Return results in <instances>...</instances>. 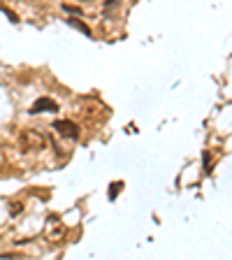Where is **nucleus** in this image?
<instances>
[{
    "label": "nucleus",
    "instance_id": "nucleus-3",
    "mask_svg": "<svg viewBox=\"0 0 232 260\" xmlns=\"http://www.w3.org/2000/svg\"><path fill=\"white\" fill-rule=\"evenodd\" d=\"M44 237H47L49 242L58 244L60 239L65 237V225H58V223H54V225H51V228H47V230H44Z\"/></svg>",
    "mask_w": 232,
    "mask_h": 260
},
{
    "label": "nucleus",
    "instance_id": "nucleus-5",
    "mask_svg": "<svg viewBox=\"0 0 232 260\" xmlns=\"http://www.w3.org/2000/svg\"><path fill=\"white\" fill-rule=\"evenodd\" d=\"M70 23H72V26H75V28H79V30H84V32H86V35H91V30H88V26H86V23H81L79 19H70Z\"/></svg>",
    "mask_w": 232,
    "mask_h": 260
},
{
    "label": "nucleus",
    "instance_id": "nucleus-2",
    "mask_svg": "<svg viewBox=\"0 0 232 260\" xmlns=\"http://www.w3.org/2000/svg\"><path fill=\"white\" fill-rule=\"evenodd\" d=\"M54 130H58L60 137H68V140H77L79 137V125L72 123V121H56L54 123Z\"/></svg>",
    "mask_w": 232,
    "mask_h": 260
},
{
    "label": "nucleus",
    "instance_id": "nucleus-4",
    "mask_svg": "<svg viewBox=\"0 0 232 260\" xmlns=\"http://www.w3.org/2000/svg\"><path fill=\"white\" fill-rule=\"evenodd\" d=\"M44 109H49V112H56V109H58V107H56V103H54V100H49V98H40L38 103L32 105V109H30V112H32V114H38V112H44Z\"/></svg>",
    "mask_w": 232,
    "mask_h": 260
},
{
    "label": "nucleus",
    "instance_id": "nucleus-6",
    "mask_svg": "<svg viewBox=\"0 0 232 260\" xmlns=\"http://www.w3.org/2000/svg\"><path fill=\"white\" fill-rule=\"evenodd\" d=\"M12 209H10V214H12V216H16V214H21V211H23V205H21V202H12Z\"/></svg>",
    "mask_w": 232,
    "mask_h": 260
},
{
    "label": "nucleus",
    "instance_id": "nucleus-1",
    "mask_svg": "<svg viewBox=\"0 0 232 260\" xmlns=\"http://www.w3.org/2000/svg\"><path fill=\"white\" fill-rule=\"evenodd\" d=\"M19 142H21V146L26 151H40V149H44V144H47V137L35 128H26L21 133V137H19Z\"/></svg>",
    "mask_w": 232,
    "mask_h": 260
}]
</instances>
